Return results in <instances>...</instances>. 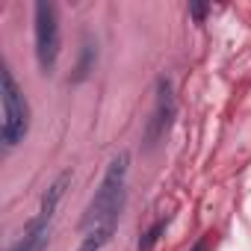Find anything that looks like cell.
I'll use <instances>...</instances> for the list:
<instances>
[{
  "label": "cell",
  "instance_id": "6da1fadb",
  "mask_svg": "<svg viewBox=\"0 0 251 251\" xmlns=\"http://www.w3.org/2000/svg\"><path fill=\"white\" fill-rule=\"evenodd\" d=\"M127 175H130V154L118 151L109 160V166L100 177V186L95 189V195L86 207V216L80 222V233L92 230V227H118L121 210L127 204Z\"/></svg>",
  "mask_w": 251,
  "mask_h": 251
},
{
  "label": "cell",
  "instance_id": "7a4b0ae2",
  "mask_svg": "<svg viewBox=\"0 0 251 251\" xmlns=\"http://www.w3.org/2000/svg\"><path fill=\"white\" fill-rule=\"evenodd\" d=\"M0 100H3V121H0V142L3 148H18L27 133H30V103L24 98V92L18 89L9 65H3L0 71Z\"/></svg>",
  "mask_w": 251,
  "mask_h": 251
},
{
  "label": "cell",
  "instance_id": "3957f363",
  "mask_svg": "<svg viewBox=\"0 0 251 251\" xmlns=\"http://www.w3.org/2000/svg\"><path fill=\"white\" fill-rule=\"evenodd\" d=\"M33 33H36V59L39 68L45 74H50L56 68L59 50H62V39H59V15L53 3H39L33 6Z\"/></svg>",
  "mask_w": 251,
  "mask_h": 251
},
{
  "label": "cell",
  "instance_id": "277c9868",
  "mask_svg": "<svg viewBox=\"0 0 251 251\" xmlns=\"http://www.w3.org/2000/svg\"><path fill=\"white\" fill-rule=\"evenodd\" d=\"M175 115H177V98H175V89H172V80L160 77L157 80V100H154V112L148 118V127H145V142L148 148H154L175 124Z\"/></svg>",
  "mask_w": 251,
  "mask_h": 251
},
{
  "label": "cell",
  "instance_id": "5b68a950",
  "mask_svg": "<svg viewBox=\"0 0 251 251\" xmlns=\"http://www.w3.org/2000/svg\"><path fill=\"white\" fill-rule=\"evenodd\" d=\"M48 242H50V222H42V219L33 216V219L27 222L21 239H18L9 251H45Z\"/></svg>",
  "mask_w": 251,
  "mask_h": 251
},
{
  "label": "cell",
  "instance_id": "8992f818",
  "mask_svg": "<svg viewBox=\"0 0 251 251\" xmlns=\"http://www.w3.org/2000/svg\"><path fill=\"white\" fill-rule=\"evenodd\" d=\"M71 177H74V175L65 169V172H62V175H59V177H56V180L48 186V192L42 195V204H39V213H36V219H42V222H50V219L56 216V207H59V201L65 198V189L71 186Z\"/></svg>",
  "mask_w": 251,
  "mask_h": 251
},
{
  "label": "cell",
  "instance_id": "52a82bcc",
  "mask_svg": "<svg viewBox=\"0 0 251 251\" xmlns=\"http://www.w3.org/2000/svg\"><path fill=\"white\" fill-rule=\"evenodd\" d=\"M118 227H92V230H83V239L77 245V251H103L109 245V239L115 236Z\"/></svg>",
  "mask_w": 251,
  "mask_h": 251
},
{
  "label": "cell",
  "instance_id": "ba28073f",
  "mask_svg": "<svg viewBox=\"0 0 251 251\" xmlns=\"http://www.w3.org/2000/svg\"><path fill=\"white\" fill-rule=\"evenodd\" d=\"M166 225H169V219H157V222L145 230V236L139 239V251H154V245H157L160 236L166 233Z\"/></svg>",
  "mask_w": 251,
  "mask_h": 251
},
{
  "label": "cell",
  "instance_id": "9c48e42d",
  "mask_svg": "<svg viewBox=\"0 0 251 251\" xmlns=\"http://www.w3.org/2000/svg\"><path fill=\"white\" fill-rule=\"evenodd\" d=\"M95 65V48L86 42L83 45V56H80V65H77V74H74V80L80 83V80H86V74H89V68Z\"/></svg>",
  "mask_w": 251,
  "mask_h": 251
},
{
  "label": "cell",
  "instance_id": "30bf717a",
  "mask_svg": "<svg viewBox=\"0 0 251 251\" xmlns=\"http://www.w3.org/2000/svg\"><path fill=\"white\" fill-rule=\"evenodd\" d=\"M189 12H192V15H195L198 21H201V18L207 15V6H189Z\"/></svg>",
  "mask_w": 251,
  "mask_h": 251
},
{
  "label": "cell",
  "instance_id": "8fae6325",
  "mask_svg": "<svg viewBox=\"0 0 251 251\" xmlns=\"http://www.w3.org/2000/svg\"><path fill=\"white\" fill-rule=\"evenodd\" d=\"M192 251H207V239H201V242H198V245H195Z\"/></svg>",
  "mask_w": 251,
  "mask_h": 251
}]
</instances>
